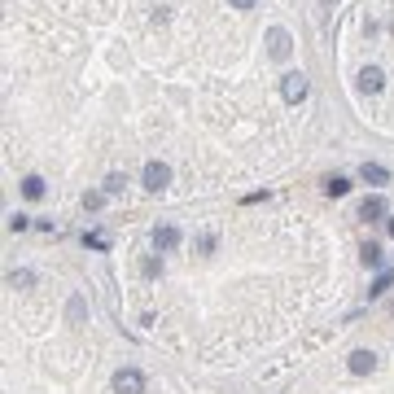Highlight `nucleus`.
I'll use <instances>...</instances> for the list:
<instances>
[{
  "label": "nucleus",
  "mask_w": 394,
  "mask_h": 394,
  "mask_svg": "<svg viewBox=\"0 0 394 394\" xmlns=\"http://www.w3.org/2000/svg\"><path fill=\"white\" fill-rule=\"evenodd\" d=\"M346 188H351V180H342V175H333V180L325 184V193H329V197H346Z\"/></svg>",
  "instance_id": "9b49d317"
},
{
  "label": "nucleus",
  "mask_w": 394,
  "mask_h": 394,
  "mask_svg": "<svg viewBox=\"0 0 394 394\" xmlns=\"http://www.w3.org/2000/svg\"><path fill=\"white\" fill-rule=\"evenodd\" d=\"M289 49H294L289 31H285V27H272V31H267V53L276 57V62H285V57H289Z\"/></svg>",
  "instance_id": "7ed1b4c3"
},
{
  "label": "nucleus",
  "mask_w": 394,
  "mask_h": 394,
  "mask_svg": "<svg viewBox=\"0 0 394 394\" xmlns=\"http://www.w3.org/2000/svg\"><path fill=\"white\" fill-rule=\"evenodd\" d=\"M175 245H180V228H171V223L153 228V250H158V254H171Z\"/></svg>",
  "instance_id": "39448f33"
},
{
  "label": "nucleus",
  "mask_w": 394,
  "mask_h": 394,
  "mask_svg": "<svg viewBox=\"0 0 394 394\" xmlns=\"http://www.w3.org/2000/svg\"><path fill=\"white\" fill-rule=\"evenodd\" d=\"M386 88V75H381L377 66H364L360 70V92H381Z\"/></svg>",
  "instance_id": "0eeeda50"
},
{
  "label": "nucleus",
  "mask_w": 394,
  "mask_h": 394,
  "mask_svg": "<svg viewBox=\"0 0 394 394\" xmlns=\"http://www.w3.org/2000/svg\"><path fill=\"white\" fill-rule=\"evenodd\" d=\"M123 184H127V180H123V175L114 171L110 180H105V188H101V193H105V197H114V193H123Z\"/></svg>",
  "instance_id": "ddd939ff"
},
{
  "label": "nucleus",
  "mask_w": 394,
  "mask_h": 394,
  "mask_svg": "<svg viewBox=\"0 0 394 394\" xmlns=\"http://www.w3.org/2000/svg\"><path fill=\"white\" fill-rule=\"evenodd\" d=\"M197 250H201V254H210V250H215V232H206V237H201V241H197Z\"/></svg>",
  "instance_id": "a211bd4d"
},
{
  "label": "nucleus",
  "mask_w": 394,
  "mask_h": 394,
  "mask_svg": "<svg viewBox=\"0 0 394 394\" xmlns=\"http://www.w3.org/2000/svg\"><path fill=\"white\" fill-rule=\"evenodd\" d=\"M83 206H88V210H101V206H105V193H83Z\"/></svg>",
  "instance_id": "2eb2a0df"
},
{
  "label": "nucleus",
  "mask_w": 394,
  "mask_h": 394,
  "mask_svg": "<svg viewBox=\"0 0 394 394\" xmlns=\"http://www.w3.org/2000/svg\"><path fill=\"white\" fill-rule=\"evenodd\" d=\"M83 245H92V250H105V237H97V232H83Z\"/></svg>",
  "instance_id": "dca6fc26"
},
{
  "label": "nucleus",
  "mask_w": 394,
  "mask_h": 394,
  "mask_svg": "<svg viewBox=\"0 0 394 394\" xmlns=\"http://www.w3.org/2000/svg\"><path fill=\"white\" fill-rule=\"evenodd\" d=\"M307 92H311V83H307V75H303V70H289V75L281 79V97L289 101V105H298V101L307 97Z\"/></svg>",
  "instance_id": "f257e3e1"
},
{
  "label": "nucleus",
  "mask_w": 394,
  "mask_h": 394,
  "mask_svg": "<svg viewBox=\"0 0 394 394\" xmlns=\"http://www.w3.org/2000/svg\"><path fill=\"white\" fill-rule=\"evenodd\" d=\"M114 390L118 394H145V377H140L136 368H118V373H114Z\"/></svg>",
  "instance_id": "f03ea898"
},
{
  "label": "nucleus",
  "mask_w": 394,
  "mask_h": 394,
  "mask_svg": "<svg viewBox=\"0 0 394 394\" xmlns=\"http://www.w3.org/2000/svg\"><path fill=\"white\" fill-rule=\"evenodd\" d=\"M228 5H232V9H254L259 0H228Z\"/></svg>",
  "instance_id": "6ab92c4d"
},
{
  "label": "nucleus",
  "mask_w": 394,
  "mask_h": 394,
  "mask_svg": "<svg viewBox=\"0 0 394 394\" xmlns=\"http://www.w3.org/2000/svg\"><path fill=\"white\" fill-rule=\"evenodd\" d=\"M364 180H368V184H386V180H390V171H386L381 162H364Z\"/></svg>",
  "instance_id": "1a4fd4ad"
},
{
  "label": "nucleus",
  "mask_w": 394,
  "mask_h": 394,
  "mask_svg": "<svg viewBox=\"0 0 394 394\" xmlns=\"http://www.w3.org/2000/svg\"><path fill=\"white\" fill-rule=\"evenodd\" d=\"M364 267H381V250L377 245H364Z\"/></svg>",
  "instance_id": "4468645a"
},
{
  "label": "nucleus",
  "mask_w": 394,
  "mask_h": 394,
  "mask_svg": "<svg viewBox=\"0 0 394 394\" xmlns=\"http://www.w3.org/2000/svg\"><path fill=\"white\" fill-rule=\"evenodd\" d=\"M390 237H394V219H390Z\"/></svg>",
  "instance_id": "aec40b11"
},
{
  "label": "nucleus",
  "mask_w": 394,
  "mask_h": 394,
  "mask_svg": "<svg viewBox=\"0 0 394 394\" xmlns=\"http://www.w3.org/2000/svg\"><path fill=\"white\" fill-rule=\"evenodd\" d=\"M171 184V166L166 162H145V188L149 193H158V188Z\"/></svg>",
  "instance_id": "20e7f679"
},
{
  "label": "nucleus",
  "mask_w": 394,
  "mask_h": 394,
  "mask_svg": "<svg viewBox=\"0 0 394 394\" xmlns=\"http://www.w3.org/2000/svg\"><path fill=\"white\" fill-rule=\"evenodd\" d=\"M346 368H351L355 377H368V373H377V355H373V351H355Z\"/></svg>",
  "instance_id": "423d86ee"
},
{
  "label": "nucleus",
  "mask_w": 394,
  "mask_h": 394,
  "mask_svg": "<svg viewBox=\"0 0 394 394\" xmlns=\"http://www.w3.org/2000/svg\"><path fill=\"white\" fill-rule=\"evenodd\" d=\"M360 215H364V219L368 223H373V219H386V197H364V206H360Z\"/></svg>",
  "instance_id": "6e6552de"
},
{
  "label": "nucleus",
  "mask_w": 394,
  "mask_h": 394,
  "mask_svg": "<svg viewBox=\"0 0 394 394\" xmlns=\"http://www.w3.org/2000/svg\"><path fill=\"white\" fill-rule=\"evenodd\" d=\"M390 281H394V276H390V272H381V276L373 281V289H368V298H381V294H386V289H390Z\"/></svg>",
  "instance_id": "f8f14e48"
},
{
  "label": "nucleus",
  "mask_w": 394,
  "mask_h": 394,
  "mask_svg": "<svg viewBox=\"0 0 394 394\" xmlns=\"http://www.w3.org/2000/svg\"><path fill=\"white\" fill-rule=\"evenodd\" d=\"M9 285H14V289L18 285H31V272H9Z\"/></svg>",
  "instance_id": "f3484780"
},
{
  "label": "nucleus",
  "mask_w": 394,
  "mask_h": 394,
  "mask_svg": "<svg viewBox=\"0 0 394 394\" xmlns=\"http://www.w3.org/2000/svg\"><path fill=\"white\" fill-rule=\"evenodd\" d=\"M22 197H31V201L44 197V180H40V175H27V180H22Z\"/></svg>",
  "instance_id": "9d476101"
}]
</instances>
